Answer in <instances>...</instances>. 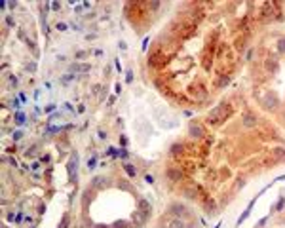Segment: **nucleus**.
Listing matches in <instances>:
<instances>
[{"instance_id":"obj_1","label":"nucleus","mask_w":285,"mask_h":228,"mask_svg":"<svg viewBox=\"0 0 285 228\" xmlns=\"http://www.w3.org/2000/svg\"><path fill=\"white\" fill-rule=\"evenodd\" d=\"M230 105H220V106H217L215 110H211L209 112V116H207V122L209 124H213V126H219L220 122H224V118L230 114Z\"/></svg>"},{"instance_id":"obj_2","label":"nucleus","mask_w":285,"mask_h":228,"mask_svg":"<svg viewBox=\"0 0 285 228\" xmlns=\"http://www.w3.org/2000/svg\"><path fill=\"white\" fill-rule=\"evenodd\" d=\"M256 124V116L255 114H251V112H245L243 114V126L245 127H253Z\"/></svg>"},{"instance_id":"obj_3","label":"nucleus","mask_w":285,"mask_h":228,"mask_svg":"<svg viewBox=\"0 0 285 228\" xmlns=\"http://www.w3.org/2000/svg\"><path fill=\"white\" fill-rule=\"evenodd\" d=\"M167 175H169V179L171 181H175V183H179L183 179V173H181V169H177V167H171L167 171Z\"/></svg>"},{"instance_id":"obj_4","label":"nucleus","mask_w":285,"mask_h":228,"mask_svg":"<svg viewBox=\"0 0 285 228\" xmlns=\"http://www.w3.org/2000/svg\"><path fill=\"white\" fill-rule=\"evenodd\" d=\"M70 70H72V72H88V70H89V65L74 63V65H70Z\"/></svg>"},{"instance_id":"obj_5","label":"nucleus","mask_w":285,"mask_h":228,"mask_svg":"<svg viewBox=\"0 0 285 228\" xmlns=\"http://www.w3.org/2000/svg\"><path fill=\"white\" fill-rule=\"evenodd\" d=\"M190 133L196 135V137H203V129H202V126H198V124H192L190 126Z\"/></svg>"},{"instance_id":"obj_6","label":"nucleus","mask_w":285,"mask_h":228,"mask_svg":"<svg viewBox=\"0 0 285 228\" xmlns=\"http://www.w3.org/2000/svg\"><path fill=\"white\" fill-rule=\"evenodd\" d=\"M264 106H266V109H274V106H276V97H274V95H266Z\"/></svg>"},{"instance_id":"obj_7","label":"nucleus","mask_w":285,"mask_h":228,"mask_svg":"<svg viewBox=\"0 0 285 228\" xmlns=\"http://www.w3.org/2000/svg\"><path fill=\"white\" fill-rule=\"evenodd\" d=\"M169 228H184V224L181 223V220H171V223H169Z\"/></svg>"},{"instance_id":"obj_8","label":"nucleus","mask_w":285,"mask_h":228,"mask_svg":"<svg viewBox=\"0 0 285 228\" xmlns=\"http://www.w3.org/2000/svg\"><path fill=\"white\" fill-rule=\"evenodd\" d=\"M181 150H183V146H181V145H173V148H171V154H173V156H177V154H179Z\"/></svg>"},{"instance_id":"obj_9","label":"nucleus","mask_w":285,"mask_h":228,"mask_svg":"<svg viewBox=\"0 0 285 228\" xmlns=\"http://www.w3.org/2000/svg\"><path fill=\"white\" fill-rule=\"evenodd\" d=\"M126 171H127V173H129L131 177L137 175V171H135V167H133V166H126Z\"/></svg>"},{"instance_id":"obj_10","label":"nucleus","mask_w":285,"mask_h":228,"mask_svg":"<svg viewBox=\"0 0 285 228\" xmlns=\"http://www.w3.org/2000/svg\"><path fill=\"white\" fill-rule=\"evenodd\" d=\"M23 120H25L23 114H17V116H15V122H17V124H23Z\"/></svg>"},{"instance_id":"obj_11","label":"nucleus","mask_w":285,"mask_h":228,"mask_svg":"<svg viewBox=\"0 0 285 228\" xmlns=\"http://www.w3.org/2000/svg\"><path fill=\"white\" fill-rule=\"evenodd\" d=\"M228 82H230V78H228V76H226V78H220V82H219V86H226Z\"/></svg>"},{"instance_id":"obj_12","label":"nucleus","mask_w":285,"mask_h":228,"mask_svg":"<svg viewBox=\"0 0 285 228\" xmlns=\"http://www.w3.org/2000/svg\"><path fill=\"white\" fill-rule=\"evenodd\" d=\"M67 224H69V217H65V219H63V223L59 224V228H67Z\"/></svg>"},{"instance_id":"obj_13","label":"nucleus","mask_w":285,"mask_h":228,"mask_svg":"<svg viewBox=\"0 0 285 228\" xmlns=\"http://www.w3.org/2000/svg\"><path fill=\"white\" fill-rule=\"evenodd\" d=\"M57 31H67V25L65 23H59V25H57Z\"/></svg>"},{"instance_id":"obj_14","label":"nucleus","mask_w":285,"mask_h":228,"mask_svg":"<svg viewBox=\"0 0 285 228\" xmlns=\"http://www.w3.org/2000/svg\"><path fill=\"white\" fill-rule=\"evenodd\" d=\"M76 57H78V59H84V57H86V52H78Z\"/></svg>"},{"instance_id":"obj_15","label":"nucleus","mask_w":285,"mask_h":228,"mask_svg":"<svg viewBox=\"0 0 285 228\" xmlns=\"http://www.w3.org/2000/svg\"><path fill=\"white\" fill-rule=\"evenodd\" d=\"M280 49H281V52H285V40H280Z\"/></svg>"},{"instance_id":"obj_16","label":"nucleus","mask_w":285,"mask_h":228,"mask_svg":"<svg viewBox=\"0 0 285 228\" xmlns=\"http://www.w3.org/2000/svg\"><path fill=\"white\" fill-rule=\"evenodd\" d=\"M120 89H122V86H120V84L114 86V91H116V93H120Z\"/></svg>"},{"instance_id":"obj_17","label":"nucleus","mask_w":285,"mask_h":228,"mask_svg":"<svg viewBox=\"0 0 285 228\" xmlns=\"http://www.w3.org/2000/svg\"><path fill=\"white\" fill-rule=\"evenodd\" d=\"M145 181H146V183H152L154 179H152V175H146V177H145Z\"/></svg>"}]
</instances>
